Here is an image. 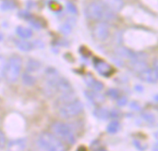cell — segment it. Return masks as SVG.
<instances>
[{"label": "cell", "mask_w": 158, "mask_h": 151, "mask_svg": "<svg viewBox=\"0 0 158 151\" xmlns=\"http://www.w3.org/2000/svg\"><path fill=\"white\" fill-rule=\"evenodd\" d=\"M119 130H120V123L118 121H115V120L112 121L111 123H109L107 125V128H106L107 133L111 134V135L117 134Z\"/></svg>", "instance_id": "obj_20"}, {"label": "cell", "mask_w": 158, "mask_h": 151, "mask_svg": "<svg viewBox=\"0 0 158 151\" xmlns=\"http://www.w3.org/2000/svg\"><path fill=\"white\" fill-rule=\"evenodd\" d=\"M153 65H154V69H156L158 71V58H156V59L154 60Z\"/></svg>", "instance_id": "obj_34"}, {"label": "cell", "mask_w": 158, "mask_h": 151, "mask_svg": "<svg viewBox=\"0 0 158 151\" xmlns=\"http://www.w3.org/2000/svg\"><path fill=\"white\" fill-rule=\"evenodd\" d=\"M154 136H155V138H156V140L158 142V131L157 132H156L155 134H154Z\"/></svg>", "instance_id": "obj_36"}, {"label": "cell", "mask_w": 158, "mask_h": 151, "mask_svg": "<svg viewBox=\"0 0 158 151\" xmlns=\"http://www.w3.org/2000/svg\"><path fill=\"white\" fill-rule=\"evenodd\" d=\"M102 1L105 4H106L113 11H119L124 6L123 0H102Z\"/></svg>", "instance_id": "obj_16"}, {"label": "cell", "mask_w": 158, "mask_h": 151, "mask_svg": "<svg viewBox=\"0 0 158 151\" xmlns=\"http://www.w3.org/2000/svg\"><path fill=\"white\" fill-rule=\"evenodd\" d=\"M110 117H112V118H117V117H118V111L117 110H112V112H110Z\"/></svg>", "instance_id": "obj_33"}, {"label": "cell", "mask_w": 158, "mask_h": 151, "mask_svg": "<svg viewBox=\"0 0 158 151\" xmlns=\"http://www.w3.org/2000/svg\"><path fill=\"white\" fill-rule=\"evenodd\" d=\"M16 32H17V34L19 35V38L24 39V40L31 38L32 36V34H33L31 29L27 28V27H23V26H18L17 29H16Z\"/></svg>", "instance_id": "obj_14"}, {"label": "cell", "mask_w": 158, "mask_h": 151, "mask_svg": "<svg viewBox=\"0 0 158 151\" xmlns=\"http://www.w3.org/2000/svg\"><path fill=\"white\" fill-rule=\"evenodd\" d=\"M72 31V25L69 22H65L60 26V32L64 34H69Z\"/></svg>", "instance_id": "obj_26"}, {"label": "cell", "mask_w": 158, "mask_h": 151, "mask_svg": "<svg viewBox=\"0 0 158 151\" xmlns=\"http://www.w3.org/2000/svg\"><path fill=\"white\" fill-rule=\"evenodd\" d=\"M94 114L96 118L100 120H106L110 117V112L105 108H97L94 111Z\"/></svg>", "instance_id": "obj_19"}, {"label": "cell", "mask_w": 158, "mask_h": 151, "mask_svg": "<svg viewBox=\"0 0 158 151\" xmlns=\"http://www.w3.org/2000/svg\"><path fill=\"white\" fill-rule=\"evenodd\" d=\"M17 47L22 52H30L34 48V45L31 42H28L26 40H21L17 42Z\"/></svg>", "instance_id": "obj_17"}, {"label": "cell", "mask_w": 158, "mask_h": 151, "mask_svg": "<svg viewBox=\"0 0 158 151\" xmlns=\"http://www.w3.org/2000/svg\"><path fill=\"white\" fill-rule=\"evenodd\" d=\"M117 104L118 107H124L128 104V98L126 97L121 96L118 99H117Z\"/></svg>", "instance_id": "obj_31"}, {"label": "cell", "mask_w": 158, "mask_h": 151, "mask_svg": "<svg viewBox=\"0 0 158 151\" xmlns=\"http://www.w3.org/2000/svg\"><path fill=\"white\" fill-rule=\"evenodd\" d=\"M86 97L93 103V104H100L103 103L105 101V97L100 94L99 92H95V91H85L84 92Z\"/></svg>", "instance_id": "obj_13"}, {"label": "cell", "mask_w": 158, "mask_h": 151, "mask_svg": "<svg viewBox=\"0 0 158 151\" xmlns=\"http://www.w3.org/2000/svg\"><path fill=\"white\" fill-rule=\"evenodd\" d=\"M22 68V59L19 56L14 55L11 56L6 61V71H5V79L9 84L16 83L21 72Z\"/></svg>", "instance_id": "obj_3"}, {"label": "cell", "mask_w": 158, "mask_h": 151, "mask_svg": "<svg viewBox=\"0 0 158 151\" xmlns=\"http://www.w3.org/2000/svg\"><path fill=\"white\" fill-rule=\"evenodd\" d=\"M7 143H6V135L3 131L0 130V149H3L6 147Z\"/></svg>", "instance_id": "obj_28"}, {"label": "cell", "mask_w": 158, "mask_h": 151, "mask_svg": "<svg viewBox=\"0 0 158 151\" xmlns=\"http://www.w3.org/2000/svg\"><path fill=\"white\" fill-rule=\"evenodd\" d=\"M84 14L87 19L95 21L108 22L116 19L115 11L102 0H93L89 2L84 8Z\"/></svg>", "instance_id": "obj_1"}, {"label": "cell", "mask_w": 158, "mask_h": 151, "mask_svg": "<svg viewBox=\"0 0 158 151\" xmlns=\"http://www.w3.org/2000/svg\"><path fill=\"white\" fill-rule=\"evenodd\" d=\"M56 90L58 93H60V95L73 92L72 86H71L70 83L69 82V80L66 78H63V77L59 78V80L57 82V85H56Z\"/></svg>", "instance_id": "obj_12"}, {"label": "cell", "mask_w": 158, "mask_h": 151, "mask_svg": "<svg viewBox=\"0 0 158 151\" xmlns=\"http://www.w3.org/2000/svg\"><path fill=\"white\" fill-rule=\"evenodd\" d=\"M84 82L87 84V86L89 88H91V90L95 91V92H100L104 89V84L98 80H96L92 74L88 73L84 76Z\"/></svg>", "instance_id": "obj_10"}, {"label": "cell", "mask_w": 158, "mask_h": 151, "mask_svg": "<svg viewBox=\"0 0 158 151\" xmlns=\"http://www.w3.org/2000/svg\"><path fill=\"white\" fill-rule=\"evenodd\" d=\"M28 21L30 22V24H31L33 28H35V29H37V30H41V29L43 28V23H42L38 19H36V18L33 17V16H31V18Z\"/></svg>", "instance_id": "obj_25"}, {"label": "cell", "mask_w": 158, "mask_h": 151, "mask_svg": "<svg viewBox=\"0 0 158 151\" xmlns=\"http://www.w3.org/2000/svg\"><path fill=\"white\" fill-rule=\"evenodd\" d=\"M97 151H106V149H98Z\"/></svg>", "instance_id": "obj_40"}, {"label": "cell", "mask_w": 158, "mask_h": 151, "mask_svg": "<svg viewBox=\"0 0 158 151\" xmlns=\"http://www.w3.org/2000/svg\"><path fill=\"white\" fill-rule=\"evenodd\" d=\"M110 34V28L107 22L98 21L93 28V36L97 41H105Z\"/></svg>", "instance_id": "obj_7"}, {"label": "cell", "mask_w": 158, "mask_h": 151, "mask_svg": "<svg viewBox=\"0 0 158 151\" xmlns=\"http://www.w3.org/2000/svg\"><path fill=\"white\" fill-rule=\"evenodd\" d=\"M2 40H3V34L0 33V41H2Z\"/></svg>", "instance_id": "obj_39"}, {"label": "cell", "mask_w": 158, "mask_h": 151, "mask_svg": "<svg viewBox=\"0 0 158 151\" xmlns=\"http://www.w3.org/2000/svg\"><path fill=\"white\" fill-rule=\"evenodd\" d=\"M17 7V4L14 0H5L2 4L0 8L2 10H12Z\"/></svg>", "instance_id": "obj_21"}, {"label": "cell", "mask_w": 158, "mask_h": 151, "mask_svg": "<svg viewBox=\"0 0 158 151\" xmlns=\"http://www.w3.org/2000/svg\"><path fill=\"white\" fill-rule=\"evenodd\" d=\"M131 108L134 110H141V106L139 105V103L137 102H131Z\"/></svg>", "instance_id": "obj_32"}, {"label": "cell", "mask_w": 158, "mask_h": 151, "mask_svg": "<svg viewBox=\"0 0 158 151\" xmlns=\"http://www.w3.org/2000/svg\"><path fill=\"white\" fill-rule=\"evenodd\" d=\"M135 89H137V90H139V91H143V88L141 87V86H136Z\"/></svg>", "instance_id": "obj_37"}, {"label": "cell", "mask_w": 158, "mask_h": 151, "mask_svg": "<svg viewBox=\"0 0 158 151\" xmlns=\"http://www.w3.org/2000/svg\"><path fill=\"white\" fill-rule=\"evenodd\" d=\"M106 95L109 97H111L112 99H118L121 97L120 91L118 89H116V88H110V89H108Z\"/></svg>", "instance_id": "obj_22"}, {"label": "cell", "mask_w": 158, "mask_h": 151, "mask_svg": "<svg viewBox=\"0 0 158 151\" xmlns=\"http://www.w3.org/2000/svg\"><path fill=\"white\" fill-rule=\"evenodd\" d=\"M21 80H22V83L24 85L26 86H32L35 84L36 83V78L30 72H27L25 71L22 76H21Z\"/></svg>", "instance_id": "obj_18"}, {"label": "cell", "mask_w": 158, "mask_h": 151, "mask_svg": "<svg viewBox=\"0 0 158 151\" xmlns=\"http://www.w3.org/2000/svg\"><path fill=\"white\" fill-rule=\"evenodd\" d=\"M59 78V73L56 71V69L53 67H48L45 70L44 92L47 97H53L56 93H57L56 85Z\"/></svg>", "instance_id": "obj_5"}, {"label": "cell", "mask_w": 158, "mask_h": 151, "mask_svg": "<svg viewBox=\"0 0 158 151\" xmlns=\"http://www.w3.org/2000/svg\"><path fill=\"white\" fill-rule=\"evenodd\" d=\"M41 66L42 65H41L40 61L33 59V58H30V59H28V61L26 63V71L30 72V73L38 71L40 70Z\"/></svg>", "instance_id": "obj_15"}, {"label": "cell", "mask_w": 158, "mask_h": 151, "mask_svg": "<svg viewBox=\"0 0 158 151\" xmlns=\"http://www.w3.org/2000/svg\"><path fill=\"white\" fill-rule=\"evenodd\" d=\"M37 144L38 147L44 151H65L62 141L54 134L48 132H44L39 135Z\"/></svg>", "instance_id": "obj_2"}, {"label": "cell", "mask_w": 158, "mask_h": 151, "mask_svg": "<svg viewBox=\"0 0 158 151\" xmlns=\"http://www.w3.org/2000/svg\"><path fill=\"white\" fill-rule=\"evenodd\" d=\"M51 131L52 134H54L58 139L69 145H73L76 142L73 130L68 123L62 122H55L51 125Z\"/></svg>", "instance_id": "obj_4"}, {"label": "cell", "mask_w": 158, "mask_h": 151, "mask_svg": "<svg viewBox=\"0 0 158 151\" xmlns=\"http://www.w3.org/2000/svg\"><path fill=\"white\" fill-rule=\"evenodd\" d=\"M6 66V60L5 57L0 55V81L5 77Z\"/></svg>", "instance_id": "obj_24"}, {"label": "cell", "mask_w": 158, "mask_h": 151, "mask_svg": "<svg viewBox=\"0 0 158 151\" xmlns=\"http://www.w3.org/2000/svg\"><path fill=\"white\" fill-rule=\"evenodd\" d=\"M142 118L146 121L147 123H154L156 122V117L153 113L149 112V111H143L142 113Z\"/></svg>", "instance_id": "obj_23"}, {"label": "cell", "mask_w": 158, "mask_h": 151, "mask_svg": "<svg viewBox=\"0 0 158 151\" xmlns=\"http://www.w3.org/2000/svg\"><path fill=\"white\" fill-rule=\"evenodd\" d=\"M155 100H156V102H158V95H156V96H155Z\"/></svg>", "instance_id": "obj_38"}, {"label": "cell", "mask_w": 158, "mask_h": 151, "mask_svg": "<svg viewBox=\"0 0 158 151\" xmlns=\"http://www.w3.org/2000/svg\"><path fill=\"white\" fill-rule=\"evenodd\" d=\"M153 151H158V142H156L154 146H153Z\"/></svg>", "instance_id": "obj_35"}, {"label": "cell", "mask_w": 158, "mask_h": 151, "mask_svg": "<svg viewBox=\"0 0 158 151\" xmlns=\"http://www.w3.org/2000/svg\"><path fill=\"white\" fill-rule=\"evenodd\" d=\"M27 147L26 138H18L10 140L6 145L7 151H24Z\"/></svg>", "instance_id": "obj_11"}, {"label": "cell", "mask_w": 158, "mask_h": 151, "mask_svg": "<svg viewBox=\"0 0 158 151\" xmlns=\"http://www.w3.org/2000/svg\"><path fill=\"white\" fill-rule=\"evenodd\" d=\"M139 77L142 81L148 84H156L158 82V71L156 69L147 68L139 73Z\"/></svg>", "instance_id": "obj_9"}, {"label": "cell", "mask_w": 158, "mask_h": 151, "mask_svg": "<svg viewBox=\"0 0 158 151\" xmlns=\"http://www.w3.org/2000/svg\"><path fill=\"white\" fill-rule=\"evenodd\" d=\"M31 16H32V15H31L29 11H27V10H20V11L19 12V17L21 18V19H27V20H29V19L31 18Z\"/></svg>", "instance_id": "obj_30"}, {"label": "cell", "mask_w": 158, "mask_h": 151, "mask_svg": "<svg viewBox=\"0 0 158 151\" xmlns=\"http://www.w3.org/2000/svg\"><path fill=\"white\" fill-rule=\"evenodd\" d=\"M83 104L80 100H73L68 104H65L58 109V113L60 117L64 119H70L78 116L83 111Z\"/></svg>", "instance_id": "obj_6"}, {"label": "cell", "mask_w": 158, "mask_h": 151, "mask_svg": "<svg viewBox=\"0 0 158 151\" xmlns=\"http://www.w3.org/2000/svg\"><path fill=\"white\" fill-rule=\"evenodd\" d=\"M133 144H134V147L139 151H145L147 149V145H145L140 140H134Z\"/></svg>", "instance_id": "obj_27"}, {"label": "cell", "mask_w": 158, "mask_h": 151, "mask_svg": "<svg viewBox=\"0 0 158 151\" xmlns=\"http://www.w3.org/2000/svg\"><path fill=\"white\" fill-rule=\"evenodd\" d=\"M93 63H94V67L97 71V72L104 77H109L114 73L113 67L101 58H94Z\"/></svg>", "instance_id": "obj_8"}, {"label": "cell", "mask_w": 158, "mask_h": 151, "mask_svg": "<svg viewBox=\"0 0 158 151\" xmlns=\"http://www.w3.org/2000/svg\"><path fill=\"white\" fill-rule=\"evenodd\" d=\"M67 9L69 13L73 14V15H76L78 13V10H77V7L75 6V5H73L71 2H68L67 3Z\"/></svg>", "instance_id": "obj_29"}]
</instances>
